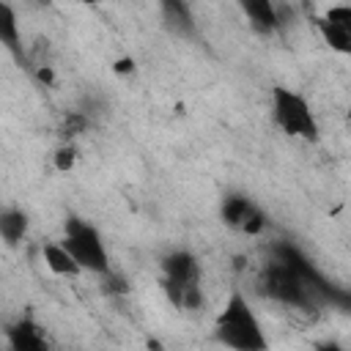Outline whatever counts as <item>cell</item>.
I'll return each instance as SVG.
<instances>
[{
	"instance_id": "8992f818",
	"label": "cell",
	"mask_w": 351,
	"mask_h": 351,
	"mask_svg": "<svg viewBox=\"0 0 351 351\" xmlns=\"http://www.w3.org/2000/svg\"><path fill=\"white\" fill-rule=\"evenodd\" d=\"M5 340H8V348H11V351H52V348H49V340H47V335H44V329H41L30 315L16 318V321L5 329Z\"/></svg>"
},
{
	"instance_id": "52a82bcc",
	"label": "cell",
	"mask_w": 351,
	"mask_h": 351,
	"mask_svg": "<svg viewBox=\"0 0 351 351\" xmlns=\"http://www.w3.org/2000/svg\"><path fill=\"white\" fill-rule=\"evenodd\" d=\"M159 14H162V25L173 36H178V38H195L197 36V22L192 16V8L184 0H165L159 5Z\"/></svg>"
},
{
	"instance_id": "8fae6325",
	"label": "cell",
	"mask_w": 351,
	"mask_h": 351,
	"mask_svg": "<svg viewBox=\"0 0 351 351\" xmlns=\"http://www.w3.org/2000/svg\"><path fill=\"white\" fill-rule=\"evenodd\" d=\"M0 44L16 60H22V38H19V25H16V11L3 0H0Z\"/></svg>"
},
{
	"instance_id": "30bf717a",
	"label": "cell",
	"mask_w": 351,
	"mask_h": 351,
	"mask_svg": "<svg viewBox=\"0 0 351 351\" xmlns=\"http://www.w3.org/2000/svg\"><path fill=\"white\" fill-rule=\"evenodd\" d=\"M252 208H255V203H252L247 195L233 192V195H228V197L222 200V206H219V217H222V222H225L228 228L241 230V225L247 222V217L252 214Z\"/></svg>"
},
{
	"instance_id": "7a4b0ae2",
	"label": "cell",
	"mask_w": 351,
	"mask_h": 351,
	"mask_svg": "<svg viewBox=\"0 0 351 351\" xmlns=\"http://www.w3.org/2000/svg\"><path fill=\"white\" fill-rule=\"evenodd\" d=\"M214 340L228 351H269L266 332L241 291H233L214 318Z\"/></svg>"
},
{
	"instance_id": "3957f363",
	"label": "cell",
	"mask_w": 351,
	"mask_h": 351,
	"mask_svg": "<svg viewBox=\"0 0 351 351\" xmlns=\"http://www.w3.org/2000/svg\"><path fill=\"white\" fill-rule=\"evenodd\" d=\"M162 285L176 307L200 310L203 288H200V261L186 250H173L162 258Z\"/></svg>"
},
{
	"instance_id": "9c48e42d",
	"label": "cell",
	"mask_w": 351,
	"mask_h": 351,
	"mask_svg": "<svg viewBox=\"0 0 351 351\" xmlns=\"http://www.w3.org/2000/svg\"><path fill=\"white\" fill-rule=\"evenodd\" d=\"M27 228H30V219L22 208H3L0 211V239L8 247H16L27 236Z\"/></svg>"
},
{
	"instance_id": "9a60e30c",
	"label": "cell",
	"mask_w": 351,
	"mask_h": 351,
	"mask_svg": "<svg viewBox=\"0 0 351 351\" xmlns=\"http://www.w3.org/2000/svg\"><path fill=\"white\" fill-rule=\"evenodd\" d=\"M74 162H77V148L71 143H66L55 151V170L58 173H69L74 167Z\"/></svg>"
},
{
	"instance_id": "ba28073f",
	"label": "cell",
	"mask_w": 351,
	"mask_h": 351,
	"mask_svg": "<svg viewBox=\"0 0 351 351\" xmlns=\"http://www.w3.org/2000/svg\"><path fill=\"white\" fill-rule=\"evenodd\" d=\"M241 11H244L247 22L252 25V30L261 33V36H269L280 27L277 5L269 3V0H241Z\"/></svg>"
},
{
	"instance_id": "5bb4252c",
	"label": "cell",
	"mask_w": 351,
	"mask_h": 351,
	"mask_svg": "<svg viewBox=\"0 0 351 351\" xmlns=\"http://www.w3.org/2000/svg\"><path fill=\"white\" fill-rule=\"evenodd\" d=\"M85 112H69L66 118H63V123H60V134H63V140L69 143L74 134H80L82 129H85Z\"/></svg>"
},
{
	"instance_id": "7c38bea8",
	"label": "cell",
	"mask_w": 351,
	"mask_h": 351,
	"mask_svg": "<svg viewBox=\"0 0 351 351\" xmlns=\"http://www.w3.org/2000/svg\"><path fill=\"white\" fill-rule=\"evenodd\" d=\"M44 263H47V269L52 274H60V277H77L82 271L74 263V258L66 252V247L63 244H55V241L44 244Z\"/></svg>"
},
{
	"instance_id": "e0dca14e",
	"label": "cell",
	"mask_w": 351,
	"mask_h": 351,
	"mask_svg": "<svg viewBox=\"0 0 351 351\" xmlns=\"http://www.w3.org/2000/svg\"><path fill=\"white\" fill-rule=\"evenodd\" d=\"M115 71H118V74H129V71H134V60H132V58H121V60L115 63Z\"/></svg>"
},
{
	"instance_id": "277c9868",
	"label": "cell",
	"mask_w": 351,
	"mask_h": 351,
	"mask_svg": "<svg viewBox=\"0 0 351 351\" xmlns=\"http://www.w3.org/2000/svg\"><path fill=\"white\" fill-rule=\"evenodd\" d=\"M66 252L74 258V263L82 269V271H90V274H107L110 271V255H107V247L101 241V233L82 217H66L63 222V241Z\"/></svg>"
},
{
	"instance_id": "2e32d148",
	"label": "cell",
	"mask_w": 351,
	"mask_h": 351,
	"mask_svg": "<svg viewBox=\"0 0 351 351\" xmlns=\"http://www.w3.org/2000/svg\"><path fill=\"white\" fill-rule=\"evenodd\" d=\"M266 222H269L266 211H263L261 206H255V208H252V214L247 217V222L241 225V233H247V236H258V233H263Z\"/></svg>"
},
{
	"instance_id": "5b68a950",
	"label": "cell",
	"mask_w": 351,
	"mask_h": 351,
	"mask_svg": "<svg viewBox=\"0 0 351 351\" xmlns=\"http://www.w3.org/2000/svg\"><path fill=\"white\" fill-rule=\"evenodd\" d=\"M271 118L280 126V132H285L288 137H299L307 143L318 140V121L315 112L310 110L307 99L291 88L277 85L271 90Z\"/></svg>"
},
{
	"instance_id": "6da1fadb",
	"label": "cell",
	"mask_w": 351,
	"mask_h": 351,
	"mask_svg": "<svg viewBox=\"0 0 351 351\" xmlns=\"http://www.w3.org/2000/svg\"><path fill=\"white\" fill-rule=\"evenodd\" d=\"M261 282L266 296L299 310H315L332 299H340V304L348 302L343 291H337L299 250L288 244L274 247V258L263 269Z\"/></svg>"
},
{
	"instance_id": "4fadbf2b",
	"label": "cell",
	"mask_w": 351,
	"mask_h": 351,
	"mask_svg": "<svg viewBox=\"0 0 351 351\" xmlns=\"http://www.w3.org/2000/svg\"><path fill=\"white\" fill-rule=\"evenodd\" d=\"M318 30L324 36V41L329 44V49L340 52V55H351V25H337L329 19H318Z\"/></svg>"
},
{
	"instance_id": "ac0fdd59",
	"label": "cell",
	"mask_w": 351,
	"mask_h": 351,
	"mask_svg": "<svg viewBox=\"0 0 351 351\" xmlns=\"http://www.w3.org/2000/svg\"><path fill=\"white\" fill-rule=\"evenodd\" d=\"M315 351H346L337 340H321L318 346H315Z\"/></svg>"
}]
</instances>
